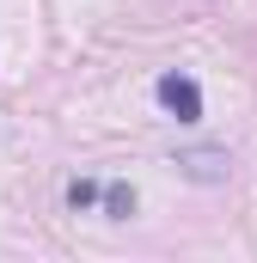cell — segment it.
Segmentation results:
<instances>
[{
  "label": "cell",
  "instance_id": "cell-1",
  "mask_svg": "<svg viewBox=\"0 0 257 263\" xmlns=\"http://www.w3.org/2000/svg\"><path fill=\"white\" fill-rule=\"evenodd\" d=\"M159 104H166V117H178V123H202V86H196L190 73H159Z\"/></svg>",
  "mask_w": 257,
  "mask_h": 263
},
{
  "label": "cell",
  "instance_id": "cell-2",
  "mask_svg": "<svg viewBox=\"0 0 257 263\" xmlns=\"http://www.w3.org/2000/svg\"><path fill=\"white\" fill-rule=\"evenodd\" d=\"M178 165H184V178H196V184H221L227 178V153L221 147H190Z\"/></svg>",
  "mask_w": 257,
  "mask_h": 263
},
{
  "label": "cell",
  "instance_id": "cell-3",
  "mask_svg": "<svg viewBox=\"0 0 257 263\" xmlns=\"http://www.w3.org/2000/svg\"><path fill=\"white\" fill-rule=\"evenodd\" d=\"M104 208H111V220H123L128 208H135V190H128V184H111V190H104Z\"/></svg>",
  "mask_w": 257,
  "mask_h": 263
},
{
  "label": "cell",
  "instance_id": "cell-4",
  "mask_svg": "<svg viewBox=\"0 0 257 263\" xmlns=\"http://www.w3.org/2000/svg\"><path fill=\"white\" fill-rule=\"evenodd\" d=\"M67 202H74V208H86V202H98V184H67Z\"/></svg>",
  "mask_w": 257,
  "mask_h": 263
}]
</instances>
